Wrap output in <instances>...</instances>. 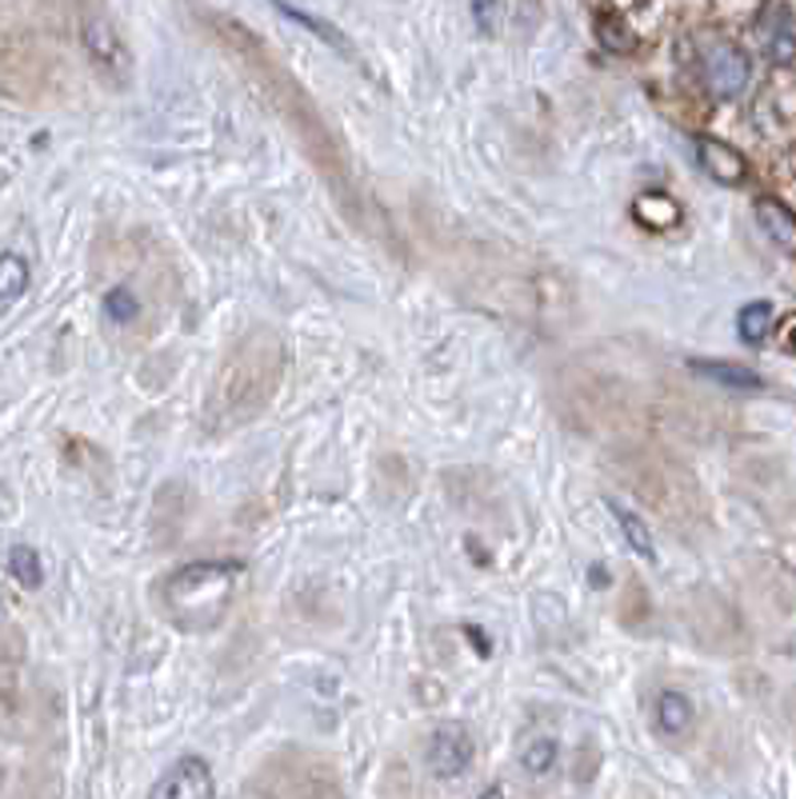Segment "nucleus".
<instances>
[{
    "mask_svg": "<svg viewBox=\"0 0 796 799\" xmlns=\"http://www.w3.org/2000/svg\"><path fill=\"white\" fill-rule=\"evenodd\" d=\"M705 80L712 97L737 100L749 85V56L732 41H717L705 56Z\"/></svg>",
    "mask_w": 796,
    "mask_h": 799,
    "instance_id": "f257e3e1",
    "label": "nucleus"
},
{
    "mask_svg": "<svg viewBox=\"0 0 796 799\" xmlns=\"http://www.w3.org/2000/svg\"><path fill=\"white\" fill-rule=\"evenodd\" d=\"M476 747H473V735L461 728V723H444L436 728L429 740V767L436 779H456L465 776L468 764H473Z\"/></svg>",
    "mask_w": 796,
    "mask_h": 799,
    "instance_id": "f03ea898",
    "label": "nucleus"
},
{
    "mask_svg": "<svg viewBox=\"0 0 796 799\" xmlns=\"http://www.w3.org/2000/svg\"><path fill=\"white\" fill-rule=\"evenodd\" d=\"M148 796L153 799H212L217 796V784H212L209 764H204V759L180 756L177 764L168 767L165 776L156 779Z\"/></svg>",
    "mask_w": 796,
    "mask_h": 799,
    "instance_id": "7ed1b4c3",
    "label": "nucleus"
},
{
    "mask_svg": "<svg viewBox=\"0 0 796 799\" xmlns=\"http://www.w3.org/2000/svg\"><path fill=\"white\" fill-rule=\"evenodd\" d=\"M85 48H89V56L100 68H109L117 77L129 73V48H124V41L117 36V29L109 21H100V16L85 21Z\"/></svg>",
    "mask_w": 796,
    "mask_h": 799,
    "instance_id": "20e7f679",
    "label": "nucleus"
},
{
    "mask_svg": "<svg viewBox=\"0 0 796 799\" xmlns=\"http://www.w3.org/2000/svg\"><path fill=\"white\" fill-rule=\"evenodd\" d=\"M761 41H764V48H769V56H773L776 65L793 60L796 21H793V12H788V4H769V12L761 16Z\"/></svg>",
    "mask_w": 796,
    "mask_h": 799,
    "instance_id": "39448f33",
    "label": "nucleus"
},
{
    "mask_svg": "<svg viewBox=\"0 0 796 799\" xmlns=\"http://www.w3.org/2000/svg\"><path fill=\"white\" fill-rule=\"evenodd\" d=\"M756 224H761L764 236L776 248H785L788 256H796V217L788 212V204H781L773 197H761L756 200Z\"/></svg>",
    "mask_w": 796,
    "mask_h": 799,
    "instance_id": "423d86ee",
    "label": "nucleus"
},
{
    "mask_svg": "<svg viewBox=\"0 0 796 799\" xmlns=\"http://www.w3.org/2000/svg\"><path fill=\"white\" fill-rule=\"evenodd\" d=\"M700 153V165H705V173L712 176V180H720V185H741L744 180V156L737 153V148H729V144L720 141H700L697 144Z\"/></svg>",
    "mask_w": 796,
    "mask_h": 799,
    "instance_id": "0eeeda50",
    "label": "nucleus"
},
{
    "mask_svg": "<svg viewBox=\"0 0 796 799\" xmlns=\"http://www.w3.org/2000/svg\"><path fill=\"white\" fill-rule=\"evenodd\" d=\"M697 376H705V380H712L717 388H732V392H756V388H764V380L752 368H741V364H720V360H693L688 364Z\"/></svg>",
    "mask_w": 796,
    "mask_h": 799,
    "instance_id": "6e6552de",
    "label": "nucleus"
},
{
    "mask_svg": "<svg viewBox=\"0 0 796 799\" xmlns=\"http://www.w3.org/2000/svg\"><path fill=\"white\" fill-rule=\"evenodd\" d=\"M656 728L664 735H685L693 728V703L681 691H661L656 696Z\"/></svg>",
    "mask_w": 796,
    "mask_h": 799,
    "instance_id": "1a4fd4ad",
    "label": "nucleus"
},
{
    "mask_svg": "<svg viewBox=\"0 0 796 799\" xmlns=\"http://www.w3.org/2000/svg\"><path fill=\"white\" fill-rule=\"evenodd\" d=\"M29 292V260L16 253L0 256V308L16 304Z\"/></svg>",
    "mask_w": 796,
    "mask_h": 799,
    "instance_id": "9d476101",
    "label": "nucleus"
},
{
    "mask_svg": "<svg viewBox=\"0 0 796 799\" xmlns=\"http://www.w3.org/2000/svg\"><path fill=\"white\" fill-rule=\"evenodd\" d=\"M9 576L29 591L45 584V564H41V556H36V547H29V544L9 547Z\"/></svg>",
    "mask_w": 796,
    "mask_h": 799,
    "instance_id": "9b49d317",
    "label": "nucleus"
},
{
    "mask_svg": "<svg viewBox=\"0 0 796 799\" xmlns=\"http://www.w3.org/2000/svg\"><path fill=\"white\" fill-rule=\"evenodd\" d=\"M632 217L644 220L649 229H673L681 212H676V204L664 197V192H649V197H641L632 204Z\"/></svg>",
    "mask_w": 796,
    "mask_h": 799,
    "instance_id": "f8f14e48",
    "label": "nucleus"
},
{
    "mask_svg": "<svg viewBox=\"0 0 796 799\" xmlns=\"http://www.w3.org/2000/svg\"><path fill=\"white\" fill-rule=\"evenodd\" d=\"M556 764V740L549 735H537L529 744L520 747V767L529 772V776H544V772H553Z\"/></svg>",
    "mask_w": 796,
    "mask_h": 799,
    "instance_id": "ddd939ff",
    "label": "nucleus"
},
{
    "mask_svg": "<svg viewBox=\"0 0 796 799\" xmlns=\"http://www.w3.org/2000/svg\"><path fill=\"white\" fill-rule=\"evenodd\" d=\"M769 332H773V308L764 304V300L744 304L741 308V340L744 344H761Z\"/></svg>",
    "mask_w": 796,
    "mask_h": 799,
    "instance_id": "4468645a",
    "label": "nucleus"
},
{
    "mask_svg": "<svg viewBox=\"0 0 796 799\" xmlns=\"http://www.w3.org/2000/svg\"><path fill=\"white\" fill-rule=\"evenodd\" d=\"M612 512H617V524H620V532H624V540H629L632 552L653 559V536H649V528H644L641 515L629 512V508H612Z\"/></svg>",
    "mask_w": 796,
    "mask_h": 799,
    "instance_id": "2eb2a0df",
    "label": "nucleus"
},
{
    "mask_svg": "<svg viewBox=\"0 0 796 799\" xmlns=\"http://www.w3.org/2000/svg\"><path fill=\"white\" fill-rule=\"evenodd\" d=\"M136 312H141V304H136V296L129 292V288H112V292L104 296V317H109L112 324H129V320H136Z\"/></svg>",
    "mask_w": 796,
    "mask_h": 799,
    "instance_id": "dca6fc26",
    "label": "nucleus"
},
{
    "mask_svg": "<svg viewBox=\"0 0 796 799\" xmlns=\"http://www.w3.org/2000/svg\"><path fill=\"white\" fill-rule=\"evenodd\" d=\"M273 4H277V9L285 12V16H292V21H300V24H305V29H312V33L321 36V41L341 44V48H344V41H341V36H336V29H329V24H321V21H312L309 12H300L297 4H288V0H273Z\"/></svg>",
    "mask_w": 796,
    "mask_h": 799,
    "instance_id": "f3484780",
    "label": "nucleus"
},
{
    "mask_svg": "<svg viewBox=\"0 0 796 799\" xmlns=\"http://www.w3.org/2000/svg\"><path fill=\"white\" fill-rule=\"evenodd\" d=\"M473 12H476L480 33H493V29H497V0H473Z\"/></svg>",
    "mask_w": 796,
    "mask_h": 799,
    "instance_id": "a211bd4d",
    "label": "nucleus"
},
{
    "mask_svg": "<svg viewBox=\"0 0 796 799\" xmlns=\"http://www.w3.org/2000/svg\"><path fill=\"white\" fill-rule=\"evenodd\" d=\"M785 348H788V352H793V356H796V329H793V332H788V336H785Z\"/></svg>",
    "mask_w": 796,
    "mask_h": 799,
    "instance_id": "6ab92c4d",
    "label": "nucleus"
}]
</instances>
